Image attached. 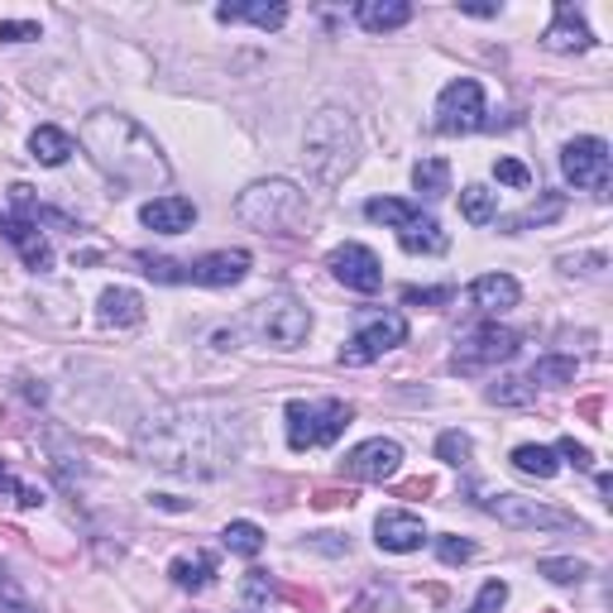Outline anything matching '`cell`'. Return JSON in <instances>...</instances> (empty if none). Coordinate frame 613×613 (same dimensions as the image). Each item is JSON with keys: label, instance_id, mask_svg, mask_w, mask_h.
I'll return each instance as SVG.
<instances>
[{"label": "cell", "instance_id": "obj_1", "mask_svg": "<svg viewBox=\"0 0 613 613\" xmlns=\"http://www.w3.org/2000/svg\"><path fill=\"white\" fill-rule=\"evenodd\" d=\"M139 455L154 469H168V475L212 479L240 455V427H235V417L216 408H173L145 422Z\"/></svg>", "mask_w": 613, "mask_h": 613}, {"label": "cell", "instance_id": "obj_2", "mask_svg": "<svg viewBox=\"0 0 613 613\" xmlns=\"http://www.w3.org/2000/svg\"><path fill=\"white\" fill-rule=\"evenodd\" d=\"M77 139H82L91 163H97L115 188L145 192V188H163L168 182V159L159 154V145H154V135L139 121H129L125 111H91Z\"/></svg>", "mask_w": 613, "mask_h": 613}, {"label": "cell", "instance_id": "obj_3", "mask_svg": "<svg viewBox=\"0 0 613 613\" xmlns=\"http://www.w3.org/2000/svg\"><path fill=\"white\" fill-rule=\"evenodd\" d=\"M355 154H360V129H355V121H350L345 111L326 106V111L311 115L303 159H307L311 178H317L321 188H336V182L355 168Z\"/></svg>", "mask_w": 613, "mask_h": 613}, {"label": "cell", "instance_id": "obj_4", "mask_svg": "<svg viewBox=\"0 0 613 613\" xmlns=\"http://www.w3.org/2000/svg\"><path fill=\"white\" fill-rule=\"evenodd\" d=\"M235 216H240L250 230H259V235H288L297 220L307 216V197L293 188L288 178H269V182H254V188L240 192Z\"/></svg>", "mask_w": 613, "mask_h": 613}, {"label": "cell", "instance_id": "obj_5", "mask_svg": "<svg viewBox=\"0 0 613 613\" xmlns=\"http://www.w3.org/2000/svg\"><path fill=\"white\" fill-rule=\"evenodd\" d=\"M288 446L293 451H317V446H331L336 436L350 427V402L341 398H321V402H303V398H293L288 402Z\"/></svg>", "mask_w": 613, "mask_h": 613}, {"label": "cell", "instance_id": "obj_6", "mask_svg": "<svg viewBox=\"0 0 613 613\" xmlns=\"http://www.w3.org/2000/svg\"><path fill=\"white\" fill-rule=\"evenodd\" d=\"M518 345H523V336L518 331H508V326H499V321H479L475 331H465L461 341H455L451 370L455 374H479V370H489V364L513 360Z\"/></svg>", "mask_w": 613, "mask_h": 613}, {"label": "cell", "instance_id": "obj_7", "mask_svg": "<svg viewBox=\"0 0 613 613\" xmlns=\"http://www.w3.org/2000/svg\"><path fill=\"white\" fill-rule=\"evenodd\" d=\"M489 518H499L503 527H518V532H570L580 527L570 513H560V508L542 503V499H523V493H489V499H479Z\"/></svg>", "mask_w": 613, "mask_h": 613}, {"label": "cell", "instance_id": "obj_8", "mask_svg": "<svg viewBox=\"0 0 613 613\" xmlns=\"http://www.w3.org/2000/svg\"><path fill=\"white\" fill-rule=\"evenodd\" d=\"M560 173H566L570 188H584L594 197H609L613 188V159H609V145L594 135H580L560 149Z\"/></svg>", "mask_w": 613, "mask_h": 613}, {"label": "cell", "instance_id": "obj_9", "mask_svg": "<svg viewBox=\"0 0 613 613\" xmlns=\"http://www.w3.org/2000/svg\"><path fill=\"white\" fill-rule=\"evenodd\" d=\"M408 341V321L398 317V311H360V331L350 336V345L341 350V364H370L388 355V350H398Z\"/></svg>", "mask_w": 613, "mask_h": 613}, {"label": "cell", "instance_id": "obj_10", "mask_svg": "<svg viewBox=\"0 0 613 613\" xmlns=\"http://www.w3.org/2000/svg\"><path fill=\"white\" fill-rule=\"evenodd\" d=\"M436 129L441 135H475L485 129V87L475 77H455L436 97Z\"/></svg>", "mask_w": 613, "mask_h": 613}, {"label": "cell", "instance_id": "obj_11", "mask_svg": "<svg viewBox=\"0 0 613 613\" xmlns=\"http://www.w3.org/2000/svg\"><path fill=\"white\" fill-rule=\"evenodd\" d=\"M311 331V311L297 303V297H269L259 303V336L273 345V350H297Z\"/></svg>", "mask_w": 613, "mask_h": 613}, {"label": "cell", "instance_id": "obj_12", "mask_svg": "<svg viewBox=\"0 0 613 613\" xmlns=\"http://www.w3.org/2000/svg\"><path fill=\"white\" fill-rule=\"evenodd\" d=\"M402 469V446L388 436H374V441H360L355 451L341 461V475L350 479H364V485H384Z\"/></svg>", "mask_w": 613, "mask_h": 613}, {"label": "cell", "instance_id": "obj_13", "mask_svg": "<svg viewBox=\"0 0 613 613\" xmlns=\"http://www.w3.org/2000/svg\"><path fill=\"white\" fill-rule=\"evenodd\" d=\"M326 269H331L336 283H345L350 293H379V288H384V264H379V254L364 250V245H341V250H331Z\"/></svg>", "mask_w": 613, "mask_h": 613}, {"label": "cell", "instance_id": "obj_14", "mask_svg": "<svg viewBox=\"0 0 613 613\" xmlns=\"http://www.w3.org/2000/svg\"><path fill=\"white\" fill-rule=\"evenodd\" d=\"M188 283H202V288H230L250 273V254L245 250H216V254H202V259H188Z\"/></svg>", "mask_w": 613, "mask_h": 613}, {"label": "cell", "instance_id": "obj_15", "mask_svg": "<svg viewBox=\"0 0 613 613\" xmlns=\"http://www.w3.org/2000/svg\"><path fill=\"white\" fill-rule=\"evenodd\" d=\"M0 235L15 245L20 259H24V264H30L34 273H48V269H54V245H48V235L38 230V220H30V216H0Z\"/></svg>", "mask_w": 613, "mask_h": 613}, {"label": "cell", "instance_id": "obj_16", "mask_svg": "<svg viewBox=\"0 0 613 613\" xmlns=\"http://www.w3.org/2000/svg\"><path fill=\"white\" fill-rule=\"evenodd\" d=\"M139 220L159 235H182V230L197 226V202L192 197H154L139 206Z\"/></svg>", "mask_w": 613, "mask_h": 613}, {"label": "cell", "instance_id": "obj_17", "mask_svg": "<svg viewBox=\"0 0 613 613\" xmlns=\"http://www.w3.org/2000/svg\"><path fill=\"white\" fill-rule=\"evenodd\" d=\"M542 44L552 48V54H584V48L594 44V34H590V24L580 20V10L560 0V5H556V20H552V30L542 34Z\"/></svg>", "mask_w": 613, "mask_h": 613}, {"label": "cell", "instance_id": "obj_18", "mask_svg": "<svg viewBox=\"0 0 613 613\" xmlns=\"http://www.w3.org/2000/svg\"><path fill=\"white\" fill-rule=\"evenodd\" d=\"M374 542H379V552H422L427 542V527L422 518L412 513H379V523H374Z\"/></svg>", "mask_w": 613, "mask_h": 613}, {"label": "cell", "instance_id": "obj_19", "mask_svg": "<svg viewBox=\"0 0 613 613\" xmlns=\"http://www.w3.org/2000/svg\"><path fill=\"white\" fill-rule=\"evenodd\" d=\"M518 297H523V288H518V279H508V273H485V279L469 283V303L485 311V317H499V311L518 307Z\"/></svg>", "mask_w": 613, "mask_h": 613}, {"label": "cell", "instance_id": "obj_20", "mask_svg": "<svg viewBox=\"0 0 613 613\" xmlns=\"http://www.w3.org/2000/svg\"><path fill=\"white\" fill-rule=\"evenodd\" d=\"M360 30L370 34H388V30H402V24L412 20V5L408 0H364V5L355 10Z\"/></svg>", "mask_w": 613, "mask_h": 613}, {"label": "cell", "instance_id": "obj_21", "mask_svg": "<svg viewBox=\"0 0 613 613\" xmlns=\"http://www.w3.org/2000/svg\"><path fill=\"white\" fill-rule=\"evenodd\" d=\"M101 321L106 326H139L145 321V297L135 288H106L101 293Z\"/></svg>", "mask_w": 613, "mask_h": 613}, {"label": "cell", "instance_id": "obj_22", "mask_svg": "<svg viewBox=\"0 0 613 613\" xmlns=\"http://www.w3.org/2000/svg\"><path fill=\"white\" fill-rule=\"evenodd\" d=\"M398 245H402L408 254H446V250H451L446 230H441L432 216H417L408 230H398Z\"/></svg>", "mask_w": 613, "mask_h": 613}, {"label": "cell", "instance_id": "obj_23", "mask_svg": "<svg viewBox=\"0 0 613 613\" xmlns=\"http://www.w3.org/2000/svg\"><path fill=\"white\" fill-rule=\"evenodd\" d=\"M216 20L220 24L250 20L259 30H283V24H288V5H264V0H254V5H216Z\"/></svg>", "mask_w": 613, "mask_h": 613}, {"label": "cell", "instance_id": "obj_24", "mask_svg": "<svg viewBox=\"0 0 613 613\" xmlns=\"http://www.w3.org/2000/svg\"><path fill=\"white\" fill-rule=\"evenodd\" d=\"M68 154H72V135H68V129H58V125H38L34 135H30V159H38L44 168L68 163Z\"/></svg>", "mask_w": 613, "mask_h": 613}, {"label": "cell", "instance_id": "obj_25", "mask_svg": "<svg viewBox=\"0 0 613 613\" xmlns=\"http://www.w3.org/2000/svg\"><path fill=\"white\" fill-rule=\"evenodd\" d=\"M168 576H173V584L178 590H206L212 584V576H216V556L212 552H197V556H178L173 566H168Z\"/></svg>", "mask_w": 613, "mask_h": 613}, {"label": "cell", "instance_id": "obj_26", "mask_svg": "<svg viewBox=\"0 0 613 613\" xmlns=\"http://www.w3.org/2000/svg\"><path fill=\"white\" fill-rule=\"evenodd\" d=\"M364 216L374 220V226H388V230H408L417 216H422V206L402 202V197H370L364 202Z\"/></svg>", "mask_w": 613, "mask_h": 613}, {"label": "cell", "instance_id": "obj_27", "mask_svg": "<svg viewBox=\"0 0 613 613\" xmlns=\"http://www.w3.org/2000/svg\"><path fill=\"white\" fill-rule=\"evenodd\" d=\"M461 216L469 220V226H489V220H499V192L469 182V188L461 192Z\"/></svg>", "mask_w": 613, "mask_h": 613}, {"label": "cell", "instance_id": "obj_28", "mask_svg": "<svg viewBox=\"0 0 613 613\" xmlns=\"http://www.w3.org/2000/svg\"><path fill=\"white\" fill-rule=\"evenodd\" d=\"M527 384L532 388H566V384H576V360L570 355H542L537 364H532V374H527Z\"/></svg>", "mask_w": 613, "mask_h": 613}, {"label": "cell", "instance_id": "obj_29", "mask_svg": "<svg viewBox=\"0 0 613 613\" xmlns=\"http://www.w3.org/2000/svg\"><path fill=\"white\" fill-rule=\"evenodd\" d=\"M220 546L235 552V556H259V552H264V527L235 518V523H226V532H220Z\"/></svg>", "mask_w": 613, "mask_h": 613}, {"label": "cell", "instance_id": "obj_30", "mask_svg": "<svg viewBox=\"0 0 613 613\" xmlns=\"http://www.w3.org/2000/svg\"><path fill=\"white\" fill-rule=\"evenodd\" d=\"M412 188L427 192V197H446L451 192V163L446 159H422L412 168Z\"/></svg>", "mask_w": 613, "mask_h": 613}, {"label": "cell", "instance_id": "obj_31", "mask_svg": "<svg viewBox=\"0 0 613 613\" xmlns=\"http://www.w3.org/2000/svg\"><path fill=\"white\" fill-rule=\"evenodd\" d=\"M513 469L518 475H537V479H552L560 461H556V451L552 446H518L513 451Z\"/></svg>", "mask_w": 613, "mask_h": 613}, {"label": "cell", "instance_id": "obj_32", "mask_svg": "<svg viewBox=\"0 0 613 613\" xmlns=\"http://www.w3.org/2000/svg\"><path fill=\"white\" fill-rule=\"evenodd\" d=\"M560 212H566V197H560V192H546V197H542L537 206H527L523 216H513V220H508V235L532 230V226H546V220H556Z\"/></svg>", "mask_w": 613, "mask_h": 613}, {"label": "cell", "instance_id": "obj_33", "mask_svg": "<svg viewBox=\"0 0 613 613\" xmlns=\"http://www.w3.org/2000/svg\"><path fill=\"white\" fill-rule=\"evenodd\" d=\"M532 394H537V388H532L527 379H499L489 388V402H503V408H523V402H532Z\"/></svg>", "mask_w": 613, "mask_h": 613}, {"label": "cell", "instance_id": "obj_34", "mask_svg": "<svg viewBox=\"0 0 613 613\" xmlns=\"http://www.w3.org/2000/svg\"><path fill=\"white\" fill-rule=\"evenodd\" d=\"M537 576L556 580V584H576L590 576V566H584V560H537Z\"/></svg>", "mask_w": 613, "mask_h": 613}, {"label": "cell", "instance_id": "obj_35", "mask_svg": "<svg viewBox=\"0 0 613 613\" xmlns=\"http://www.w3.org/2000/svg\"><path fill=\"white\" fill-rule=\"evenodd\" d=\"M0 493H10V499H15L20 508H38V503H44V493L30 489V485H20L15 469H10L5 461H0Z\"/></svg>", "mask_w": 613, "mask_h": 613}, {"label": "cell", "instance_id": "obj_36", "mask_svg": "<svg viewBox=\"0 0 613 613\" xmlns=\"http://www.w3.org/2000/svg\"><path fill=\"white\" fill-rule=\"evenodd\" d=\"M469 451H475V446H469L465 432H441V436H436V455H441L446 465H469Z\"/></svg>", "mask_w": 613, "mask_h": 613}, {"label": "cell", "instance_id": "obj_37", "mask_svg": "<svg viewBox=\"0 0 613 613\" xmlns=\"http://www.w3.org/2000/svg\"><path fill=\"white\" fill-rule=\"evenodd\" d=\"M0 613H38V609L20 594V584H15V580L0 576Z\"/></svg>", "mask_w": 613, "mask_h": 613}, {"label": "cell", "instance_id": "obj_38", "mask_svg": "<svg viewBox=\"0 0 613 613\" xmlns=\"http://www.w3.org/2000/svg\"><path fill=\"white\" fill-rule=\"evenodd\" d=\"M503 604H508V584L503 580H489L485 590H479V599H475V609H469V613H499Z\"/></svg>", "mask_w": 613, "mask_h": 613}, {"label": "cell", "instance_id": "obj_39", "mask_svg": "<svg viewBox=\"0 0 613 613\" xmlns=\"http://www.w3.org/2000/svg\"><path fill=\"white\" fill-rule=\"evenodd\" d=\"M451 297H455V288H402V303L408 307H441Z\"/></svg>", "mask_w": 613, "mask_h": 613}, {"label": "cell", "instance_id": "obj_40", "mask_svg": "<svg viewBox=\"0 0 613 613\" xmlns=\"http://www.w3.org/2000/svg\"><path fill=\"white\" fill-rule=\"evenodd\" d=\"M273 590H279V584H273L269 570H250V576H245V599H250V604H264V599H273Z\"/></svg>", "mask_w": 613, "mask_h": 613}, {"label": "cell", "instance_id": "obj_41", "mask_svg": "<svg viewBox=\"0 0 613 613\" xmlns=\"http://www.w3.org/2000/svg\"><path fill=\"white\" fill-rule=\"evenodd\" d=\"M493 178L508 182V188H527V182H532V168L518 163V159H499V163H493Z\"/></svg>", "mask_w": 613, "mask_h": 613}, {"label": "cell", "instance_id": "obj_42", "mask_svg": "<svg viewBox=\"0 0 613 613\" xmlns=\"http://www.w3.org/2000/svg\"><path fill=\"white\" fill-rule=\"evenodd\" d=\"M436 556L446 560V566H461V560L475 556V542H465V537H441V542H436Z\"/></svg>", "mask_w": 613, "mask_h": 613}, {"label": "cell", "instance_id": "obj_43", "mask_svg": "<svg viewBox=\"0 0 613 613\" xmlns=\"http://www.w3.org/2000/svg\"><path fill=\"white\" fill-rule=\"evenodd\" d=\"M560 269L566 273H604L609 259L604 254H560Z\"/></svg>", "mask_w": 613, "mask_h": 613}, {"label": "cell", "instance_id": "obj_44", "mask_svg": "<svg viewBox=\"0 0 613 613\" xmlns=\"http://www.w3.org/2000/svg\"><path fill=\"white\" fill-rule=\"evenodd\" d=\"M0 38H5V44H30V38H38V24L34 20H0Z\"/></svg>", "mask_w": 613, "mask_h": 613}, {"label": "cell", "instance_id": "obj_45", "mask_svg": "<svg viewBox=\"0 0 613 613\" xmlns=\"http://www.w3.org/2000/svg\"><path fill=\"white\" fill-rule=\"evenodd\" d=\"M556 455H566V461L576 465V469H590V465H594V455H590V446H580L576 436H566V441H560V446H556Z\"/></svg>", "mask_w": 613, "mask_h": 613}, {"label": "cell", "instance_id": "obj_46", "mask_svg": "<svg viewBox=\"0 0 613 613\" xmlns=\"http://www.w3.org/2000/svg\"><path fill=\"white\" fill-rule=\"evenodd\" d=\"M465 10V15H479V20H485V15H499V5H461Z\"/></svg>", "mask_w": 613, "mask_h": 613}]
</instances>
